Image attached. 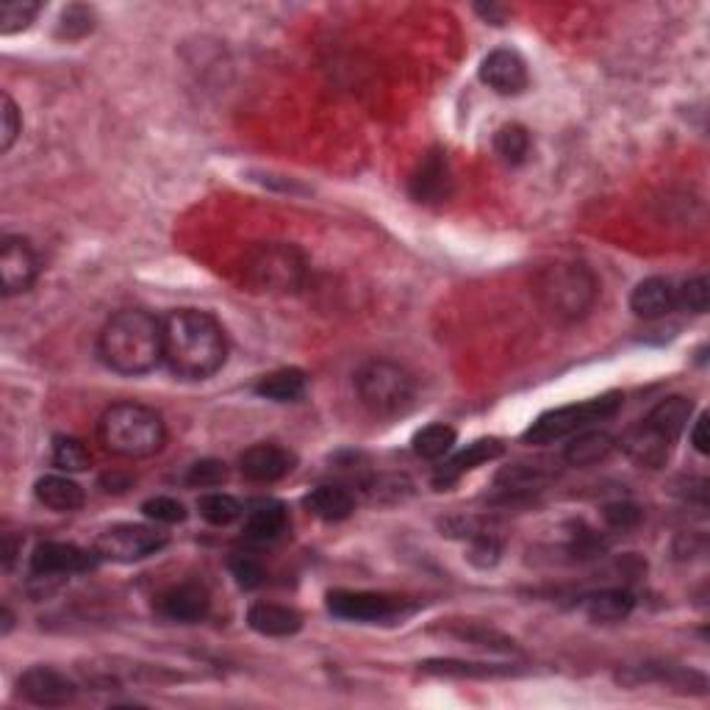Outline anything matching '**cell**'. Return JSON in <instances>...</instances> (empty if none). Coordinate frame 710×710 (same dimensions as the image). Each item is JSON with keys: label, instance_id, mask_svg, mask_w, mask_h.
Listing matches in <instances>:
<instances>
[{"label": "cell", "instance_id": "obj_5", "mask_svg": "<svg viewBox=\"0 0 710 710\" xmlns=\"http://www.w3.org/2000/svg\"><path fill=\"white\" fill-rule=\"evenodd\" d=\"M309 261L286 241H259L241 259V281L261 295H295L303 289Z\"/></svg>", "mask_w": 710, "mask_h": 710}, {"label": "cell", "instance_id": "obj_32", "mask_svg": "<svg viewBox=\"0 0 710 710\" xmlns=\"http://www.w3.org/2000/svg\"><path fill=\"white\" fill-rule=\"evenodd\" d=\"M39 12H42V3H37V0H3L0 3V34L12 37V34L32 28Z\"/></svg>", "mask_w": 710, "mask_h": 710}, {"label": "cell", "instance_id": "obj_42", "mask_svg": "<svg viewBox=\"0 0 710 710\" xmlns=\"http://www.w3.org/2000/svg\"><path fill=\"white\" fill-rule=\"evenodd\" d=\"M642 508L636 502H611L606 506V522L616 531H633V527L642 525Z\"/></svg>", "mask_w": 710, "mask_h": 710}, {"label": "cell", "instance_id": "obj_46", "mask_svg": "<svg viewBox=\"0 0 710 710\" xmlns=\"http://www.w3.org/2000/svg\"><path fill=\"white\" fill-rule=\"evenodd\" d=\"M14 556H17V541H14V533H7L3 536V566L12 569Z\"/></svg>", "mask_w": 710, "mask_h": 710}, {"label": "cell", "instance_id": "obj_6", "mask_svg": "<svg viewBox=\"0 0 710 710\" xmlns=\"http://www.w3.org/2000/svg\"><path fill=\"white\" fill-rule=\"evenodd\" d=\"M356 391H359L361 406L370 411L372 416H400L406 414L411 402H414L416 384L414 375L406 366L395 364V361H366L359 372H356Z\"/></svg>", "mask_w": 710, "mask_h": 710}, {"label": "cell", "instance_id": "obj_45", "mask_svg": "<svg viewBox=\"0 0 710 710\" xmlns=\"http://www.w3.org/2000/svg\"><path fill=\"white\" fill-rule=\"evenodd\" d=\"M100 486H105V491H125V488L130 486V477H123L114 472V475H103Z\"/></svg>", "mask_w": 710, "mask_h": 710}, {"label": "cell", "instance_id": "obj_15", "mask_svg": "<svg viewBox=\"0 0 710 710\" xmlns=\"http://www.w3.org/2000/svg\"><path fill=\"white\" fill-rule=\"evenodd\" d=\"M297 466V456L281 445H253L239 456V472L253 483H278Z\"/></svg>", "mask_w": 710, "mask_h": 710}, {"label": "cell", "instance_id": "obj_41", "mask_svg": "<svg viewBox=\"0 0 710 710\" xmlns=\"http://www.w3.org/2000/svg\"><path fill=\"white\" fill-rule=\"evenodd\" d=\"M422 669L431 674H456V677H495V674H506V669L461 661H427L422 663Z\"/></svg>", "mask_w": 710, "mask_h": 710}, {"label": "cell", "instance_id": "obj_14", "mask_svg": "<svg viewBox=\"0 0 710 710\" xmlns=\"http://www.w3.org/2000/svg\"><path fill=\"white\" fill-rule=\"evenodd\" d=\"M619 447L636 466L644 470H661L667 466V461L672 458L674 441L667 439L661 431H655L647 420H642L638 425L627 427L624 436L619 439Z\"/></svg>", "mask_w": 710, "mask_h": 710}, {"label": "cell", "instance_id": "obj_16", "mask_svg": "<svg viewBox=\"0 0 710 710\" xmlns=\"http://www.w3.org/2000/svg\"><path fill=\"white\" fill-rule=\"evenodd\" d=\"M209 608V591H205L203 586H198V583H180V586H173L170 591H164L155 599V611L167 619V622L178 624L200 622V619H205Z\"/></svg>", "mask_w": 710, "mask_h": 710}, {"label": "cell", "instance_id": "obj_12", "mask_svg": "<svg viewBox=\"0 0 710 710\" xmlns=\"http://www.w3.org/2000/svg\"><path fill=\"white\" fill-rule=\"evenodd\" d=\"M39 278V259L28 239L23 236H3L0 245V281L3 295L14 297L32 289Z\"/></svg>", "mask_w": 710, "mask_h": 710}, {"label": "cell", "instance_id": "obj_1", "mask_svg": "<svg viewBox=\"0 0 710 710\" xmlns=\"http://www.w3.org/2000/svg\"><path fill=\"white\" fill-rule=\"evenodd\" d=\"M228 359L225 327L198 309H178L164 320V361L184 381H205Z\"/></svg>", "mask_w": 710, "mask_h": 710}, {"label": "cell", "instance_id": "obj_18", "mask_svg": "<svg viewBox=\"0 0 710 710\" xmlns=\"http://www.w3.org/2000/svg\"><path fill=\"white\" fill-rule=\"evenodd\" d=\"M677 309V286L669 278H644L631 295V311L642 320H663Z\"/></svg>", "mask_w": 710, "mask_h": 710}, {"label": "cell", "instance_id": "obj_35", "mask_svg": "<svg viewBox=\"0 0 710 710\" xmlns=\"http://www.w3.org/2000/svg\"><path fill=\"white\" fill-rule=\"evenodd\" d=\"M228 572H231V577L236 581V586L245 588V591H253V588H259L266 577V572H264V566H261L259 558L245 556V552H234V556L228 558Z\"/></svg>", "mask_w": 710, "mask_h": 710}, {"label": "cell", "instance_id": "obj_24", "mask_svg": "<svg viewBox=\"0 0 710 710\" xmlns=\"http://www.w3.org/2000/svg\"><path fill=\"white\" fill-rule=\"evenodd\" d=\"M692 416H694V402L688 400V397L672 395L667 397V400L658 402L644 420H647L655 431H661L667 439H672L674 445H677V439L686 433Z\"/></svg>", "mask_w": 710, "mask_h": 710}, {"label": "cell", "instance_id": "obj_31", "mask_svg": "<svg viewBox=\"0 0 710 710\" xmlns=\"http://www.w3.org/2000/svg\"><path fill=\"white\" fill-rule=\"evenodd\" d=\"M53 466L59 472H67V475H78V472H87L92 466V456H89L87 445L75 436H57L53 439Z\"/></svg>", "mask_w": 710, "mask_h": 710}, {"label": "cell", "instance_id": "obj_19", "mask_svg": "<svg viewBox=\"0 0 710 710\" xmlns=\"http://www.w3.org/2000/svg\"><path fill=\"white\" fill-rule=\"evenodd\" d=\"M411 198L416 203H441L450 198V167L445 153H427L411 178Z\"/></svg>", "mask_w": 710, "mask_h": 710}, {"label": "cell", "instance_id": "obj_30", "mask_svg": "<svg viewBox=\"0 0 710 710\" xmlns=\"http://www.w3.org/2000/svg\"><path fill=\"white\" fill-rule=\"evenodd\" d=\"M550 481V475L541 470V466H527V463H516V466H508L497 475V486L506 491V495H531V491H538L544 488V483Z\"/></svg>", "mask_w": 710, "mask_h": 710}, {"label": "cell", "instance_id": "obj_44", "mask_svg": "<svg viewBox=\"0 0 710 710\" xmlns=\"http://www.w3.org/2000/svg\"><path fill=\"white\" fill-rule=\"evenodd\" d=\"M481 17H486L491 25H506L508 12L502 7H475Z\"/></svg>", "mask_w": 710, "mask_h": 710}, {"label": "cell", "instance_id": "obj_21", "mask_svg": "<svg viewBox=\"0 0 710 710\" xmlns=\"http://www.w3.org/2000/svg\"><path fill=\"white\" fill-rule=\"evenodd\" d=\"M289 527V511L281 500H259L248 508L245 536L253 541H275Z\"/></svg>", "mask_w": 710, "mask_h": 710}, {"label": "cell", "instance_id": "obj_10", "mask_svg": "<svg viewBox=\"0 0 710 710\" xmlns=\"http://www.w3.org/2000/svg\"><path fill=\"white\" fill-rule=\"evenodd\" d=\"M100 556L89 552L78 544L67 541H42L34 547L32 556V572L37 577H62V575H80V572H92L98 566Z\"/></svg>", "mask_w": 710, "mask_h": 710}, {"label": "cell", "instance_id": "obj_22", "mask_svg": "<svg viewBox=\"0 0 710 710\" xmlns=\"http://www.w3.org/2000/svg\"><path fill=\"white\" fill-rule=\"evenodd\" d=\"M34 497L39 500V506L50 508L57 513H73L84 506V488L73 481L70 475H45L34 483Z\"/></svg>", "mask_w": 710, "mask_h": 710}, {"label": "cell", "instance_id": "obj_33", "mask_svg": "<svg viewBox=\"0 0 710 710\" xmlns=\"http://www.w3.org/2000/svg\"><path fill=\"white\" fill-rule=\"evenodd\" d=\"M198 511H200V516L209 522V525L225 527V525H234L236 519L245 513V508H241V502L236 500V497L220 495V491H214V495L200 497Z\"/></svg>", "mask_w": 710, "mask_h": 710}, {"label": "cell", "instance_id": "obj_9", "mask_svg": "<svg viewBox=\"0 0 710 710\" xmlns=\"http://www.w3.org/2000/svg\"><path fill=\"white\" fill-rule=\"evenodd\" d=\"M327 611L341 622L359 624H384L402 619L411 606L406 599L377 591H331L327 594Z\"/></svg>", "mask_w": 710, "mask_h": 710}, {"label": "cell", "instance_id": "obj_39", "mask_svg": "<svg viewBox=\"0 0 710 710\" xmlns=\"http://www.w3.org/2000/svg\"><path fill=\"white\" fill-rule=\"evenodd\" d=\"M95 28V12L87 7H67L64 9L62 20H59L57 37L62 39H84L87 34H92Z\"/></svg>", "mask_w": 710, "mask_h": 710}, {"label": "cell", "instance_id": "obj_7", "mask_svg": "<svg viewBox=\"0 0 710 710\" xmlns=\"http://www.w3.org/2000/svg\"><path fill=\"white\" fill-rule=\"evenodd\" d=\"M622 402L624 397L619 395V391H608V395L591 397V400L552 408V411L541 414L527 427L525 441L527 445L541 447L566 439V436H575V433L586 431V427L597 425V422H606L611 420V416H616Z\"/></svg>", "mask_w": 710, "mask_h": 710}, {"label": "cell", "instance_id": "obj_34", "mask_svg": "<svg viewBox=\"0 0 710 710\" xmlns=\"http://www.w3.org/2000/svg\"><path fill=\"white\" fill-rule=\"evenodd\" d=\"M500 556H502L500 538L491 536V533L486 531L470 533V552H466V558H470L472 566L491 569L500 563Z\"/></svg>", "mask_w": 710, "mask_h": 710}, {"label": "cell", "instance_id": "obj_38", "mask_svg": "<svg viewBox=\"0 0 710 710\" xmlns=\"http://www.w3.org/2000/svg\"><path fill=\"white\" fill-rule=\"evenodd\" d=\"M142 513L155 525H180L189 516L184 502H178L175 497H150L142 506Z\"/></svg>", "mask_w": 710, "mask_h": 710}, {"label": "cell", "instance_id": "obj_29", "mask_svg": "<svg viewBox=\"0 0 710 710\" xmlns=\"http://www.w3.org/2000/svg\"><path fill=\"white\" fill-rule=\"evenodd\" d=\"M495 150L506 164L516 167V164L527 161V155H531V134H527L525 125L519 123L502 125L495 136Z\"/></svg>", "mask_w": 710, "mask_h": 710}, {"label": "cell", "instance_id": "obj_43", "mask_svg": "<svg viewBox=\"0 0 710 710\" xmlns=\"http://www.w3.org/2000/svg\"><path fill=\"white\" fill-rule=\"evenodd\" d=\"M692 445L699 456H708L710 452V439H708V414H699L697 422L692 427Z\"/></svg>", "mask_w": 710, "mask_h": 710}, {"label": "cell", "instance_id": "obj_11", "mask_svg": "<svg viewBox=\"0 0 710 710\" xmlns=\"http://www.w3.org/2000/svg\"><path fill=\"white\" fill-rule=\"evenodd\" d=\"M17 688L23 699L39 708H64L78 699V686L67 674L50 667H34L20 674Z\"/></svg>", "mask_w": 710, "mask_h": 710}, {"label": "cell", "instance_id": "obj_47", "mask_svg": "<svg viewBox=\"0 0 710 710\" xmlns=\"http://www.w3.org/2000/svg\"><path fill=\"white\" fill-rule=\"evenodd\" d=\"M12 624H14V616H12V611H9V608H3V636H9V633H12Z\"/></svg>", "mask_w": 710, "mask_h": 710}, {"label": "cell", "instance_id": "obj_4", "mask_svg": "<svg viewBox=\"0 0 710 710\" xmlns=\"http://www.w3.org/2000/svg\"><path fill=\"white\" fill-rule=\"evenodd\" d=\"M533 295L544 314L558 322H575L594 309L599 284L588 266L569 261V264L544 266L533 281Z\"/></svg>", "mask_w": 710, "mask_h": 710}, {"label": "cell", "instance_id": "obj_2", "mask_svg": "<svg viewBox=\"0 0 710 710\" xmlns=\"http://www.w3.org/2000/svg\"><path fill=\"white\" fill-rule=\"evenodd\" d=\"M98 356L117 375H148L164 361V320L145 309H123L98 336Z\"/></svg>", "mask_w": 710, "mask_h": 710}, {"label": "cell", "instance_id": "obj_36", "mask_svg": "<svg viewBox=\"0 0 710 710\" xmlns=\"http://www.w3.org/2000/svg\"><path fill=\"white\" fill-rule=\"evenodd\" d=\"M20 134H23L20 109L12 100V95L3 92V98H0V153H9L20 139Z\"/></svg>", "mask_w": 710, "mask_h": 710}, {"label": "cell", "instance_id": "obj_20", "mask_svg": "<svg viewBox=\"0 0 710 710\" xmlns=\"http://www.w3.org/2000/svg\"><path fill=\"white\" fill-rule=\"evenodd\" d=\"M250 631H256L259 636L270 638H289L295 633H300L303 627V616L295 608L275 606V602H256L248 611Z\"/></svg>", "mask_w": 710, "mask_h": 710}, {"label": "cell", "instance_id": "obj_37", "mask_svg": "<svg viewBox=\"0 0 710 710\" xmlns=\"http://www.w3.org/2000/svg\"><path fill=\"white\" fill-rule=\"evenodd\" d=\"M677 309H686L692 314H708L710 309V281L705 275L686 281L677 289Z\"/></svg>", "mask_w": 710, "mask_h": 710}, {"label": "cell", "instance_id": "obj_25", "mask_svg": "<svg viewBox=\"0 0 710 710\" xmlns=\"http://www.w3.org/2000/svg\"><path fill=\"white\" fill-rule=\"evenodd\" d=\"M616 447V439H613L608 431H594V427H586V431L575 433V439L566 445V458L569 466H594V463L606 461L608 456Z\"/></svg>", "mask_w": 710, "mask_h": 710}, {"label": "cell", "instance_id": "obj_27", "mask_svg": "<svg viewBox=\"0 0 710 710\" xmlns=\"http://www.w3.org/2000/svg\"><path fill=\"white\" fill-rule=\"evenodd\" d=\"M306 386H309L306 372L286 366V370H275L261 377L259 384H256V395L272 402H297L303 400Z\"/></svg>", "mask_w": 710, "mask_h": 710}, {"label": "cell", "instance_id": "obj_13", "mask_svg": "<svg viewBox=\"0 0 710 710\" xmlns=\"http://www.w3.org/2000/svg\"><path fill=\"white\" fill-rule=\"evenodd\" d=\"M481 80L502 98H516L531 87V73H527V62L516 50L497 48L481 62Z\"/></svg>", "mask_w": 710, "mask_h": 710}, {"label": "cell", "instance_id": "obj_40", "mask_svg": "<svg viewBox=\"0 0 710 710\" xmlns=\"http://www.w3.org/2000/svg\"><path fill=\"white\" fill-rule=\"evenodd\" d=\"M228 477V466L216 458H203V461L192 463L189 472H186V483L195 488H214L220 483H225Z\"/></svg>", "mask_w": 710, "mask_h": 710}, {"label": "cell", "instance_id": "obj_8", "mask_svg": "<svg viewBox=\"0 0 710 710\" xmlns=\"http://www.w3.org/2000/svg\"><path fill=\"white\" fill-rule=\"evenodd\" d=\"M170 544L167 533H161L153 525H134V522H123V525L105 527L95 541V552L100 561L112 563H139L150 556H159Z\"/></svg>", "mask_w": 710, "mask_h": 710}, {"label": "cell", "instance_id": "obj_3", "mask_svg": "<svg viewBox=\"0 0 710 710\" xmlns=\"http://www.w3.org/2000/svg\"><path fill=\"white\" fill-rule=\"evenodd\" d=\"M100 445L112 456L130 458H153L167 445V425L159 411L142 406V402H114L105 408L98 422Z\"/></svg>", "mask_w": 710, "mask_h": 710}, {"label": "cell", "instance_id": "obj_23", "mask_svg": "<svg viewBox=\"0 0 710 710\" xmlns=\"http://www.w3.org/2000/svg\"><path fill=\"white\" fill-rule=\"evenodd\" d=\"M303 506L311 516L322 519V522H341V519L352 516V511H356V500H352L350 491L341 486H331V483L309 491L303 497Z\"/></svg>", "mask_w": 710, "mask_h": 710}, {"label": "cell", "instance_id": "obj_26", "mask_svg": "<svg viewBox=\"0 0 710 710\" xmlns=\"http://www.w3.org/2000/svg\"><path fill=\"white\" fill-rule=\"evenodd\" d=\"M586 616L597 624H616L631 616L636 608V597L627 588H606L586 599Z\"/></svg>", "mask_w": 710, "mask_h": 710}, {"label": "cell", "instance_id": "obj_17", "mask_svg": "<svg viewBox=\"0 0 710 710\" xmlns=\"http://www.w3.org/2000/svg\"><path fill=\"white\" fill-rule=\"evenodd\" d=\"M502 452H506V447H502L500 439H477V441H472V445L463 447L458 456H452L450 461L445 463V466H439V472L433 475V486H436V488L452 486V483L461 481L466 472L477 470V466H483V463H488V461H497Z\"/></svg>", "mask_w": 710, "mask_h": 710}, {"label": "cell", "instance_id": "obj_28", "mask_svg": "<svg viewBox=\"0 0 710 710\" xmlns=\"http://www.w3.org/2000/svg\"><path fill=\"white\" fill-rule=\"evenodd\" d=\"M456 439H458L456 427L445 425V422H433V425L416 431L411 445H414L416 456L425 458V461H439V458H445L447 452L452 450Z\"/></svg>", "mask_w": 710, "mask_h": 710}]
</instances>
